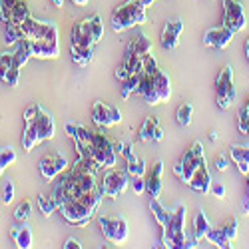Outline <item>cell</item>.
<instances>
[{
    "mask_svg": "<svg viewBox=\"0 0 249 249\" xmlns=\"http://www.w3.org/2000/svg\"><path fill=\"white\" fill-rule=\"evenodd\" d=\"M148 20L146 16V6L138 0H128L122 6H118L112 14V30L114 32H124L130 30L138 24H143Z\"/></svg>",
    "mask_w": 249,
    "mask_h": 249,
    "instance_id": "obj_1",
    "label": "cell"
},
{
    "mask_svg": "<svg viewBox=\"0 0 249 249\" xmlns=\"http://www.w3.org/2000/svg\"><path fill=\"white\" fill-rule=\"evenodd\" d=\"M185 205H178V210L172 215L170 225L163 227V233H161V245L163 247H196V237L188 239L185 235Z\"/></svg>",
    "mask_w": 249,
    "mask_h": 249,
    "instance_id": "obj_2",
    "label": "cell"
},
{
    "mask_svg": "<svg viewBox=\"0 0 249 249\" xmlns=\"http://www.w3.org/2000/svg\"><path fill=\"white\" fill-rule=\"evenodd\" d=\"M203 160H205V156H203V146H201V142H196L194 146L181 156V160H179V163L174 168V172H176V176H178L183 183H188Z\"/></svg>",
    "mask_w": 249,
    "mask_h": 249,
    "instance_id": "obj_3",
    "label": "cell"
},
{
    "mask_svg": "<svg viewBox=\"0 0 249 249\" xmlns=\"http://www.w3.org/2000/svg\"><path fill=\"white\" fill-rule=\"evenodd\" d=\"M215 96H217V106L221 110H227L235 102V84H233V68L227 64L215 82Z\"/></svg>",
    "mask_w": 249,
    "mask_h": 249,
    "instance_id": "obj_4",
    "label": "cell"
},
{
    "mask_svg": "<svg viewBox=\"0 0 249 249\" xmlns=\"http://www.w3.org/2000/svg\"><path fill=\"white\" fill-rule=\"evenodd\" d=\"M128 172H120L114 168H108V172L104 174L102 183H100V194L108 199H116L128 190Z\"/></svg>",
    "mask_w": 249,
    "mask_h": 249,
    "instance_id": "obj_5",
    "label": "cell"
},
{
    "mask_svg": "<svg viewBox=\"0 0 249 249\" xmlns=\"http://www.w3.org/2000/svg\"><path fill=\"white\" fill-rule=\"evenodd\" d=\"M90 156L94 158V161L100 165V168H114L116 165V150H114V143L106 138V134H100L94 132V143H92V152Z\"/></svg>",
    "mask_w": 249,
    "mask_h": 249,
    "instance_id": "obj_6",
    "label": "cell"
},
{
    "mask_svg": "<svg viewBox=\"0 0 249 249\" xmlns=\"http://www.w3.org/2000/svg\"><path fill=\"white\" fill-rule=\"evenodd\" d=\"M98 223H100L102 235L110 243L120 245L128 239V221L124 217H100Z\"/></svg>",
    "mask_w": 249,
    "mask_h": 249,
    "instance_id": "obj_7",
    "label": "cell"
},
{
    "mask_svg": "<svg viewBox=\"0 0 249 249\" xmlns=\"http://www.w3.org/2000/svg\"><path fill=\"white\" fill-rule=\"evenodd\" d=\"M60 212L62 215H64V219L76 227H86L92 217H94V212H90L88 207L78 201V199H72V201H66V203H62L60 205Z\"/></svg>",
    "mask_w": 249,
    "mask_h": 249,
    "instance_id": "obj_8",
    "label": "cell"
},
{
    "mask_svg": "<svg viewBox=\"0 0 249 249\" xmlns=\"http://www.w3.org/2000/svg\"><path fill=\"white\" fill-rule=\"evenodd\" d=\"M225 12H223V24L230 28L233 34L241 32L245 28V14H243V6L235 0H230V2H223Z\"/></svg>",
    "mask_w": 249,
    "mask_h": 249,
    "instance_id": "obj_9",
    "label": "cell"
},
{
    "mask_svg": "<svg viewBox=\"0 0 249 249\" xmlns=\"http://www.w3.org/2000/svg\"><path fill=\"white\" fill-rule=\"evenodd\" d=\"M233 40V32L227 28L225 24L223 26H215V28H210L205 34H203V44L207 48H217V50H223L230 46V42Z\"/></svg>",
    "mask_w": 249,
    "mask_h": 249,
    "instance_id": "obj_10",
    "label": "cell"
},
{
    "mask_svg": "<svg viewBox=\"0 0 249 249\" xmlns=\"http://www.w3.org/2000/svg\"><path fill=\"white\" fill-rule=\"evenodd\" d=\"M74 46H84L94 48V38H92V18H84L74 24L72 28V42Z\"/></svg>",
    "mask_w": 249,
    "mask_h": 249,
    "instance_id": "obj_11",
    "label": "cell"
},
{
    "mask_svg": "<svg viewBox=\"0 0 249 249\" xmlns=\"http://www.w3.org/2000/svg\"><path fill=\"white\" fill-rule=\"evenodd\" d=\"M32 56L40 60H50L60 56V42L58 40H48V38H36L32 40Z\"/></svg>",
    "mask_w": 249,
    "mask_h": 249,
    "instance_id": "obj_12",
    "label": "cell"
},
{
    "mask_svg": "<svg viewBox=\"0 0 249 249\" xmlns=\"http://www.w3.org/2000/svg\"><path fill=\"white\" fill-rule=\"evenodd\" d=\"M183 32V22L181 20H168L163 26V32H161V48L163 50H174L179 42V34Z\"/></svg>",
    "mask_w": 249,
    "mask_h": 249,
    "instance_id": "obj_13",
    "label": "cell"
},
{
    "mask_svg": "<svg viewBox=\"0 0 249 249\" xmlns=\"http://www.w3.org/2000/svg\"><path fill=\"white\" fill-rule=\"evenodd\" d=\"M188 185H190L194 192H199V194H210L212 192V176H210V172H207L205 160L199 163V168L196 170V174L192 176V179L188 181Z\"/></svg>",
    "mask_w": 249,
    "mask_h": 249,
    "instance_id": "obj_14",
    "label": "cell"
},
{
    "mask_svg": "<svg viewBox=\"0 0 249 249\" xmlns=\"http://www.w3.org/2000/svg\"><path fill=\"white\" fill-rule=\"evenodd\" d=\"M143 100H146L150 106H158V104H161L158 92H156V86H154V78L146 72L140 74V84H138V90H136Z\"/></svg>",
    "mask_w": 249,
    "mask_h": 249,
    "instance_id": "obj_15",
    "label": "cell"
},
{
    "mask_svg": "<svg viewBox=\"0 0 249 249\" xmlns=\"http://www.w3.org/2000/svg\"><path fill=\"white\" fill-rule=\"evenodd\" d=\"M34 124H36V132H38L40 142H48L54 138V120L48 112H44L40 108L36 118H34Z\"/></svg>",
    "mask_w": 249,
    "mask_h": 249,
    "instance_id": "obj_16",
    "label": "cell"
},
{
    "mask_svg": "<svg viewBox=\"0 0 249 249\" xmlns=\"http://www.w3.org/2000/svg\"><path fill=\"white\" fill-rule=\"evenodd\" d=\"M161 174H163V161L158 160L154 163L152 174L146 179V192H148L150 197H160V194H161V188H163L161 185Z\"/></svg>",
    "mask_w": 249,
    "mask_h": 249,
    "instance_id": "obj_17",
    "label": "cell"
},
{
    "mask_svg": "<svg viewBox=\"0 0 249 249\" xmlns=\"http://www.w3.org/2000/svg\"><path fill=\"white\" fill-rule=\"evenodd\" d=\"M230 156L231 160L237 163V170L247 176L249 174V146H243V143H235V146L230 148Z\"/></svg>",
    "mask_w": 249,
    "mask_h": 249,
    "instance_id": "obj_18",
    "label": "cell"
},
{
    "mask_svg": "<svg viewBox=\"0 0 249 249\" xmlns=\"http://www.w3.org/2000/svg\"><path fill=\"white\" fill-rule=\"evenodd\" d=\"M92 120L98 128H110L112 126V118H110V106H106L104 102H94L92 106Z\"/></svg>",
    "mask_w": 249,
    "mask_h": 249,
    "instance_id": "obj_19",
    "label": "cell"
},
{
    "mask_svg": "<svg viewBox=\"0 0 249 249\" xmlns=\"http://www.w3.org/2000/svg\"><path fill=\"white\" fill-rule=\"evenodd\" d=\"M12 239H14V243H16V247H20V249H28V247H32V227L30 225H16V227H12Z\"/></svg>",
    "mask_w": 249,
    "mask_h": 249,
    "instance_id": "obj_20",
    "label": "cell"
},
{
    "mask_svg": "<svg viewBox=\"0 0 249 249\" xmlns=\"http://www.w3.org/2000/svg\"><path fill=\"white\" fill-rule=\"evenodd\" d=\"M32 58V40L30 38H20L16 42V52H14V64L22 68L26 62Z\"/></svg>",
    "mask_w": 249,
    "mask_h": 249,
    "instance_id": "obj_21",
    "label": "cell"
},
{
    "mask_svg": "<svg viewBox=\"0 0 249 249\" xmlns=\"http://www.w3.org/2000/svg\"><path fill=\"white\" fill-rule=\"evenodd\" d=\"M152 78H154V86H156V92H158L160 100H161V102H168L170 96H172V84H170L168 74L161 72V70H158Z\"/></svg>",
    "mask_w": 249,
    "mask_h": 249,
    "instance_id": "obj_22",
    "label": "cell"
},
{
    "mask_svg": "<svg viewBox=\"0 0 249 249\" xmlns=\"http://www.w3.org/2000/svg\"><path fill=\"white\" fill-rule=\"evenodd\" d=\"M150 210H152V213H154L156 221H158L161 227L170 225V221H172V215H174V213L165 210V207L158 201V197H150Z\"/></svg>",
    "mask_w": 249,
    "mask_h": 249,
    "instance_id": "obj_23",
    "label": "cell"
},
{
    "mask_svg": "<svg viewBox=\"0 0 249 249\" xmlns=\"http://www.w3.org/2000/svg\"><path fill=\"white\" fill-rule=\"evenodd\" d=\"M210 230H212L210 219H207L205 213L199 210L196 213V219H194V237H196V241L205 239V235H207V231H210Z\"/></svg>",
    "mask_w": 249,
    "mask_h": 249,
    "instance_id": "obj_24",
    "label": "cell"
},
{
    "mask_svg": "<svg viewBox=\"0 0 249 249\" xmlns=\"http://www.w3.org/2000/svg\"><path fill=\"white\" fill-rule=\"evenodd\" d=\"M70 52H72V60L78 66H88L94 60V48H84V46H74L70 44Z\"/></svg>",
    "mask_w": 249,
    "mask_h": 249,
    "instance_id": "obj_25",
    "label": "cell"
},
{
    "mask_svg": "<svg viewBox=\"0 0 249 249\" xmlns=\"http://www.w3.org/2000/svg\"><path fill=\"white\" fill-rule=\"evenodd\" d=\"M36 143H40V138H38V132H36V124L34 120L32 122H24V134H22V148L26 152H30Z\"/></svg>",
    "mask_w": 249,
    "mask_h": 249,
    "instance_id": "obj_26",
    "label": "cell"
},
{
    "mask_svg": "<svg viewBox=\"0 0 249 249\" xmlns=\"http://www.w3.org/2000/svg\"><path fill=\"white\" fill-rule=\"evenodd\" d=\"M128 48L134 50L136 54H140L142 58H143V56H148V54H152V42H150V38L143 34V32H140V34L132 40V44H130Z\"/></svg>",
    "mask_w": 249,
    "mask_h": 249,
    "instance_id": "obj_27",
    "label": "cell"
},
{
    "mask_svg": "<svg viewBox=\"0 0 249 249\" xmlns=\"http://www.w3.org/2000/svg\"><path fill=\"white\" fill-rule=\"evenodd\" d=\"M126 172L130 178H136V176H143L146 174V161L142 158H138L136 154H132L130 158H126Z\"/></svg>",
    "mask_w": 249,
    "mask_h": 249,
    "instance_id": "obj_28",
    "label": "cell"
},
{
    "mask_svg": "<svg viewBox=\"0 0 249 249\" xmlns=\"http://www.w3.org/2000/svg\"><path fill=\"white\" fill-rule=\"evenodd\" d=\"M40 174L44 176V179L46 181H52V179H56V176H58V168H56V160H54V156H46V158H42L40 160Z\"/></svg>",
    "mask_w": 249,
    "mask_h": 249,
    "instance_id": "obj_29",
    "label": "cell"
},
{
    "mask_svg": "<svg viewBox=\"0 0 249 249\" xmlns=\"http://www.w3.org/2000/svg\"><path fill=\"white\" fill-rule=\"evenodd\" d=\"M205 239H207V241H212V243H213V245H217V247H223V249L233 247V245H231V241L227 239V235H225V231H223V227H219V230L212 227V230L207 231Z\"/></svg>",
    "mask_w": 249,
    "mask_h": 249,
    "instance_id": "obj_30",
    "label": "cell"
},
{
    "mask_svg": "<svg viewBox=\"0 0 249 249\" xmlns=\"http://www.w3.org/2000/svg\"><path fill=\"white\" fill-rule=\"evenodd\" d=\"M156 126H158V118H154V116L146 118L143 126L138 132V140L140 142H154V130H156Z\"/></svg>",
    "mask_w": 249,
    "mask_h": 249,
    "instance_id": "obj_31",
    "label": "cell"
},
{
    "mask_svg": "<svg viewBox=\"0 0 249 249\" xmlns=\"http://www.w3.org/2000/svg\"><path fill=\"white\" fill-rule=\"evenodd\" d=\"M28 16H30V10H28L26 0H18V2L14 4V8H12V18H10V22H12V24H22Z\"/></svg>",
    "mask_w": 249,
    "mask_h": 249,
    "instance_id": "obj_32",
    "label": "cell"
},
{
    "mask_svg": "<svg viewBox=\"0 0 249 249\" xmlns=\"http://www.w3.org/2000/svg\"><path fill=\"white\" fill-rule=\"evenodd\" d=\"M192 116H194V106L190 102H185V104H181V106L178 108V124L181 128H188L190 124H192Z\"/></svg>",
    "mask_w": 249,
    "mask_h": 249,
    "instance_id": "obj_33",
    "label": "cell"
},
{
    "mask_svg": "<svg viewBox=\"0 0 249 249\" xmlns=\"http://www.w3.org/2000/svg\"><path fill=\"white\" fill-rule=\"evenodd\" d=\"M38 207H40V212H42L44 217H50L56 210H60L56 199L54 197H46V196H38Z\"/></svg>",
    "mask_w": 249,
    "mask_h": 249,
    "instance_id": "obj_34",
    "label": "cell"
},
{
    "mask_svg": "<svg viewBox=\"0 0 249 249\" xmlns=\"http://www.w3.org/2000/svg\"><path fill=\"white\" fill-rule=\"evenodd\" d=\"M142 74V72H140ZM140 74H132L126 82H122V100H128L132 92L138 90V84H140Z\"/></svg>",
    "mask_w": 249,
    "mask_h": 249,
    "instance_id": "obj_35",
    "label": "cell"
},
{
    "mask_svg": "<svg viewBox=\"0 0 249 249\" xmlns=\"http://www.w3.org/2000/svg\"><path fill=\"white\" fill-rule=\"evenodd\" d=\"M18 0H0V20L2 22H10L12 18V8Z\"/></svg>",
    "mask_w": 249,
    "mask_h": 249,
    "instance_id": "obj_36",
    "label": "cell"
},
{
    "mask_svg": "<svg viewBox=\"0 0 249 249\" xmlns=\"http://www.w3.org/2000/svg\"><path fill=\"white\" fill-rule=\"evenodd\" d=\"M16 161V152L12 148H4V150H0V170H6L8 165H12Z\"/></svg>",
    "mask_w": 249,
    "mask_h": 249,
    "instance_id": "obj_37",
    "label": "cell"
},
{
    "mask_svg": "<svg viewBox=\"0 0 249 249\" xmlns=\"http://www.w3.org/2000/svg\"><path fill=\"white\" fill-rule=\"evenodd\" d=\"M102 34H104L102 18H100V14H94L92 16V38H94V44H98L102 40Z\"/></svg>",
    "mask_w": 249,
    "mask_h": 249,
    "instance_id": "obj_38",
    "label": "cell"
},
{
    "mask_svg": "<svg viewBox=\"0 0 249 249\" xmlns=\"http://www.w3.org/2000/svg\"><path fill=\"white\" fill-rule=\"evenodd\" d=\"M30 212H32V203L26 199V201H22L18 207H16V212H14V217L18 219V221H26L28 217H30Z\"/></svg>",
    "mask_w": 249,
    "mask_h": 249,
    "instance_id": "obj_39",
    "label": "cell"
},
{
    "mask_svg": "<svg viewBox=\"0 0 249 249\" xmlns=\"http://www.w3.org/2000/svg\"><path fill=\"white\" fill-rule=\"evenodd\" d=\"M143 60V72H146V74H150V76H154L160 68H158V60L152 56V54H148V56H143L142 58Z\"/></svg>",
    "mask_w": 249,
    "mask_h": 249,
    "instance_id": "obj_40",
    "label": "cell"
},
{
    "mask_svg": "<svg viewBox=\"0 0 249 249\" xmlns=\"http://www.w3.org/2000/svg\"><path fill=\"white\" fill-rule=\"evenodd\" d=\"M237 219H231L227 225H223V231H225V235H227V239H230L231 243L235 241V237H237Z\"/></svg>",
    "mask_w": 249,
    "mask_h": 249,
    "instance_id": "obj_41",
    "label": "cell"
},
{
    "mask_svg": "<svg viewBox=\"0 0 249 249\" xmlns=\"http://www.w3.org/2000/svg\"><path fill=\"white\" fill-rule=\"evenodd\" d=\"M18 80H20V66L12 64V68L8 70V76H6V84L8 86H18Z\"/></svg>",
    "mask_w": 249,
    "mask_h": 249,
    "instance_id": "obj_42",
    "label": "cell"
},
{
    "mask_svg": "<svg viewBox=\"0 0 249 249\" xmlns=\"http://www.w3.org/2000/svg\"><path fill=\"white\" fill-rule=\"evenodd\" d=\"M132 190L140 196V194H143L146 192V179H143V176H136V178H132Z\"/></svg>",
    "mask_w": 249,
    "mask_h": 249,
    "instance_id": "obj_43",
    "label": "cell"
},
{
    "mask_svg": "<svg viewBox=\"0 0 249 249\" xmlns=\"http://www.w3.org/2000/svg\"><path fill=\"white\" fill-rule=\"evenodd\" d=\"M12 199H14V183H12V181H8V183L4 185L2 203H4V205H10V203H12Z\"/></svg>",
    "mask_w": 249,
    "mask_h": 249,
    "instance_id": "obj_44",
    "label": "cell"
},
{
    "mask_svg": "<svg viewBox=\"0 0 249 249\" xmlns=\"http://www.w3.org/2000/svg\"><path fill=\"white\" fill-rule=\"evenodd\" d=\"M132 74H130V70H128V66L126 64H124V62H122V64L116 68V78L120 80V82H126L128 78H130Z\"/></svg>",
    "mask_w": 249,
    "mask_h": 249,
    "instance_id": "obj_45",
    "label": "cell"
},
{
    "mask_svg": "<svg viewBox=\"0 0 249 249\" xmlns=\"http://www.w3.org/2000/svg\"><path fill=\"white\" fill-rule=\"evenodd\" d=\"M54 160H56L58 174H62V172H66V170H68V160H66V156H64V154H58V156H54Z\"/></svg>",
    "mask_w": 249,
    "mask_h": 249,
    "instance_id": "obj_46",
    "label": "cell"
},
{
    "mask_svg": "<svg viewBox=\"0 0 249 249\" xmlns=\"http://www.w3.org/2000/svg\"><path fill=\"white\" fill-rule=\"evenodd\" d=\"M212 194L215 196V197H225V185L223 183H212Z\"/></svg>",
    "mask_w": 249,
    "mask_h": 249,
    "instance_id": "obj_47",
    "label": "cell"
},
{
    "mask_svg": "<svg viewBox=\"0 0 249 249\" xmlns=\"http://www.w3.org/2000/svg\"><path fill=\"white\" fill-rule=\"evenodd\" d=\"M38 110H40V106H30V108H26V112H24V122H32V120L36 118Z\"/></svg>",
    "mask_w": 249,
    "mask_h": 249,
    "instance_id": "obj_48",
    "label": "cell"
},
{
    "mask_svg": "<svg viewBox=\"0 0 249 249\" xmlns=\"http://www.w3.org/2000/svg\"><path fill=\"white\" fill-rule=\"evenodd\" d=\"M110 118H112V126H116V124H120V122H122V112H120L118 108L110 106Z\"/></svg>",
    "mask_w": 249,
    "mask_h": 249,
    "instance_id": "obj_49",
    "label": "cell"
},
{
    "mask_svg": "<svg viewBox=\"0 0 249 249\" xmlns=\"http://www.w3.org/2000/svg\"><path fill=\"white\" fill-rule=\"evenodd\" d=\"M215 170H217V172H225V170H227V160H225L221 154L215 158Z\"/></svg>",
    "mask_w": 249,
    "mask_h": 249,
    "instance_id": "obj_50",
    "label": "cell"
},
{
    "mask_svg": "<svg viewBox=\"0 0 249 249\" xmlns=\"http://www.w3.org/2000/svg\"><path fill=\"white\" fill-rule=\"evenodd\" d=\"M62 247H64V249H80L82 247V243L78 241V239H74V237H70L64 245H62Z\"/></svg>",
    "mask_w": 249,
    "mask_h": 249,
    "instance_id": "obj_51",
    "label": "cell"
},
{
    "mask_svg": "<svg viewBox=\"0 0 249 249\" xmlns=\"http://www.w3.org/2000/svg\"><path fill=\"white\" fill-rule=\"evenodd\" d=\"M66 134L72 138V140H76V136H78V126H74V124H66Z\"/></svg>",
    "mask_w": 249,
    "mask_h": 249,
    "instance_id": "obj_52",
    "label": "cell"
},
{
    "mask_svg": "<svg viewBox=\"0 0 249 249\" xmlns=\"http://www.w3.org/2000/svg\"><path fill=\"white\" fill-rule=\"evenodd\" d=\"M132 154H134V146H132L130 142H126V143H124V152H122V156H124V158H130Z\"/></svg>",
    "mask_w": 249,
    "mask_h": 249,
    "instance_id": "obj_53",
    "label": "cell"
},
{
    "mask_svg": "<svg viewBox=\"0 0 249 249\" xmlns=\"http://www.w3.org/2000/svg\"><path fill=\"white\" fill-rule=\"evenodd\" d=\"M163 140V130L160 128V124L156 126V130H154V142H161Z\"/></svg>",
    "mask_w": 249,
    "mask_h": 249,
    "instance_id": "obj_54",
    "label": "cell"
},
{
    "mask_svg": "<svg viewBox=\"0 0 249 249\" xmlns=\"http://www.w3.org/2000/svg\"><path fill=\"white\" fill-rule=\"evenodd\" d=\"M114 150H116V154H122L124 152V143L122 142H114Z\"/></svg>",
    "mask_w": 249,
    "mask_h": 249,
    "instance_id": "obj_55",
    "label": "cell"
},
{
    "mask_svg": "<svg viewBox=\"0 0 249 249\" xmlns=\"http://www.w3.org/2000/svg\"><path fill=\"white\" fill-rule=\"evenodd\" d=\"M138 2H142L143 6H146V8H148V6H152V4H154V0H138Z\"/></svg>",
    "mask_w": 249,
    "mask_h": 249,
    "instance_id": "obj_56",
    "label": "cell"
},
{
    "mask_svg": "<svg viewBox=\"0 0 249 249\" xmlns=\"http://www.w3.org/2000/svg\"><path fill=\"white\" fill-rule=\"evenodd\" d=\"M74 4H78V6H86L88 4V0H72Z\"/></svg>",
    "mask_w": 249,
    "mask_h": 249,
    "instance_id": "obj_57",
    "label": "cell"
},
{
    "mask_svg": "<svg viewBox=\"0 0 249 249\" xmlns=\"http://www.w3.org/2000/svg\"><path fill=\"white\" fill-rule=\"evenodd\" d=\"M243 212H245V213L249 215V197H247V199L243 201Z\"/></svg>",
    "mask_w": 249,
    "mask_h": 249,
    "instance_id": "obj_58",
    "label": "cell"
},
{
    "mask_svg": "<svg viewBox=\"0 0 249 249\" xmlns=\"http://www.w3.org/2000/svg\"><path fill=\"white\" fill-rule=\"evenodd\" d=\"M210 142H212V143L217 142V132H212V134H210Z\"/></svg>",
    "mask_w": 249,
    "mask_h": 249,
    "instance_id": "obj_59",
    "label": "cell"
},
{
    "mask_svg": "<svg viewBox=\"0 0 249 249\" xmlns=\"http://www.w3.org/2000/svg\"><path fill=\"white\" fill-rule=\"evenodd\" d=\"M52 4H54V6H58V8H60V6H62V4H64V0H52Z\"/></svg>",
    "mask_w": 249,
    "mask_h": 249,
    "instance_id": "obj_60",
    "label": "cell"
},
{
    "mask_svg": "<svg viewBox=\"0 0 249 249\" xmlns=\"http://www.w3.org/2000/svg\"><path fill=\"white\" fill-rule=\"evenodd\" d=\"M245 56H247V60H249V38H247V42H245Z\"/></svg>",
    "mask_w": 249,
    "mask_h": 249,
    "instance_id": "obj_61",
    "label": "cell"
},
{
    "mask_svg": "<svg viewBox=\"0 0 249 249\" xmlns=\"http://www.w3.org/2000/svg\"><path fill=\"white\" fill-rule=\"evenodd\" d=\"M241 110H243V112H245V114H247V116H249V102H247V104H245V106H243V108H241Z\"/></svg>",
    "mask_w": 249,
    "mask_h": 249,
    "instance_id": "obj_62",
    "label": "cell"
},
{
    "mask_svg": "<svg viewBox=\"0 0 249 249\" xmlns=\"http://www.w3.org/2000/svg\"><path fill=\"white\" fill-rule=\"evenodd\" d=\"M247 192H249V174H247Z\"/></svg>",
    "mask_w": 249,
    "mask_h": 249,
    "instance_id": "obj_63",
    "label": "cell"
},
{
    "mask_svg": "<svg viewBox=\"0 0 249 249\" xmlns=\"http://www.w3.org/2000/svg\"><path fill=\"white\" fill-rule=\"evenodd\" d=\"M223 2H230V0H223Z\"/></svg>",
    "mask_w": 249,
    "mask_h": 249,
    "instance_id": "obj_64",
    "label": "cell"
}]
</instances>
